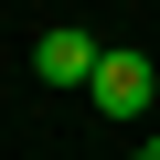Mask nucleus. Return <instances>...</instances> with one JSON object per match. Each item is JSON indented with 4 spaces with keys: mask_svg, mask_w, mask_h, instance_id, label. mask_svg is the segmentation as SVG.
<instances>
[{
    "mask_svg": "<svg viewBox=\"0 0 160 160\" xmlns=\"http://www.w3.org/2000/svg\"><path fill=\"white\" fill-rule=\"evenodd\" d=\"M96 64H107V43L75 32V22H53V32L32 43V75H43V86H96Z\"/></svg>",
    "mask_w": 160,
    "mask_h": 160,
    "instance_id": "obj_1",
    "label": "nucleus"
},
{
    "mask_svg": "<svg viewBox=\"0 0 160 160\" xmlns=\"http://www.w3.org/2000/svg\"><path fill=\"white\" fill-rule=\"evenodd\" d=\"M86 96H96L107 118H149V107H160V75H149L139 53H118V43H107V64H96V86H86Z\"/></svg>",
    "mask_w": 160,
    "mask_h": 160,
    "instance_id": "obj_2",
    "label": "nucleus"
},
{
    "mask_svg": "<svg viewBox=\"0 0 160 160\" xmlns=\"http://www.w3.org/2000/svg\"><path fill=\"white\" fill-rule=\"evenodd\" d=\"M139 160H160V128H149V139H139Z\"/></svg>",
    "mask_w": 160,
    "mask_h": 160,
    "instance_id": "obj_3",
    "label": "nucleus"
}]
</instances>
